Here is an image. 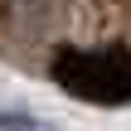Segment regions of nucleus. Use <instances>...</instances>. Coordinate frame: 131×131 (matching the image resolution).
Here are the masks:
<instances>
[{
  "label": "nucleus",
  "mask_w": 131,
  "mask_h": 131,
  "mask_svg": "<svg viewBox=\"0 0 131 131\" xmlns=\"http://www.w3.org/2000/svg\"><path fill=\"white\" fill-rule=\"evenodd\" d=\"M53 78L88 102L117 107L131 102V53L126 49H63L53 58Z\"/></svg>",
  "instance_id": "1"
},
{
  "label": "nucleus",
  "mask_w": 131,
  "mask_h": 131,
  "mask_svg": "<svg viewBox=\"0 0 131 131\" xmlns=\"http://www.w3.org/2000/svg\"><path fill=\"white\" fill-rule=\"evenodd\" d=\"M0 131H58V126L39 122V117H29V112H0Z\"/></svg>",
  "instance_id": "2"
}]
</instances>
